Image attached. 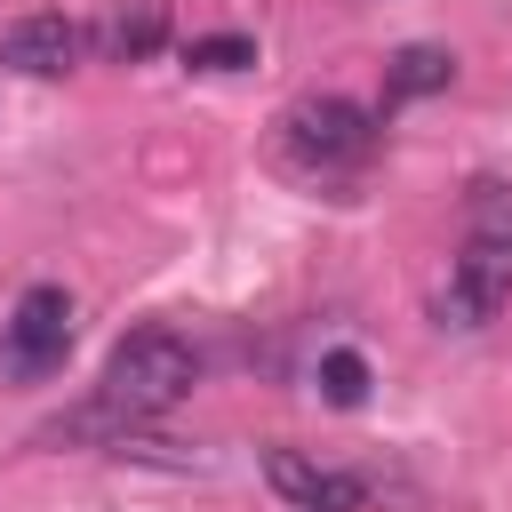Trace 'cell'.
I'll return each instance as SVG.
<instances>
[{
	"label": "cell",
	"instance_id": "cell-6",
	"mask_svg": "<svg viewBox=\"0 0 512 512\" xmlns=\"http://www.w3.org/2000/svg\"><path fill=\"white\" fill-rule=\"evenodd\" d=\"M72 56H80V24H72V16H56V8L16 16V24H8V40H0V64H8V72H24V80H56V72H72Z\"/></svg>",
	"mask_w": 512,
	"mask_h": 512
},
{
	"label": "cell",
	"instance_id": "cell-7",
	"mask_svg": "<svg viewBox=\"0 0 512 512\" xmlns=\"http://www.w3.org/2000/svg\"><path fill=\"white\" fill-rule=\"evenodd\" d=\"M456 80V56L448 48H432V40H416V48H400L392 64H384V104H416V96H440Z\"/></svg>",
	"mask_w": 512,
	"mask_h": 512
},
{
	"label": "cell",
	"instance_id": "cell-4",
	"mask_svg": "<svg viewBox=\"0 0 512 512\" xmlns=\"http://www.w3.org/2000/svg\"><path fill=\"white\" fill-rule=\"evenodd\" d=\"M504 304H512V248H496V240H464V256L448 264V288L432 296L440 328H480V320H496Z\"/></svg>",
	"mask_w": 512,
	"mask_h": 512
},
{
	"label": "cell",
	"instance_id": "cell-2",
	"mask_svg": "<svg viewBox=\"0 0 512 512\" xmlns=\"http://www.w3.org/2000/svg\"><path fill=\"white\" fill-rule=\"evenodd\" d=\"M280 144H288L296 168H320L328 176V168H360L376 152V120L352 96H296L280 112Z\"/></svg>",
	"mask_w": 512,
	"mask_h": 512
},
{
	"label": "cell",
	"instance_id": "cell-11",
	"mask_svg": "<svg viewBox=\"0 0 512 512\" xmlns=\"http://www.w3.org/2000/svg\"><path fill=\"white\" fill-rule=\"evenodd\" d=\"M184 64L192 72H240V64H256V40L248 32H208V40L184 48Z\"/></svg>",
	"mask_w": 512,
	"mask_h": 512
},
{
	"label": "cell",
	"instance_id": "cell-1",
	"mask_svg": "<svg viewBox=\"0 0 512 512\" xmlns=\"http://www.w3.org/2000/svg\"><path fill=\"white\" fill-rule=\"evenodd\" d=\"M192 384H200L192 344H184L176 328H136V336L112 344V360H104V392H96V400H104L112 416L144 424V416H168Z\"/></svg>",
	"mask_w": 512,
	"mask_h": 512
},
{
	"label": "cell",
	"instance_id": "cell-3",
	"mask_svg": "<svg viewBox=\"0 0 512 512\" xmlns=\"http://www.w3.org/2000/svg\"><path fill=\"white\" fill-rule=\"evenodd\" d=\"M72 352V296L64 288H24L16 312H8V336H0V368L8 376H48L64 368Z\"/></svg>",
	"mask_w": 512,
	"mask_h": 512
},
{
	"label": "cell",
	"instance_id": "cell-9",
	"mask_svg": "<svg viewBox=\"0 0 512 512\" xmlns=\"http://www.w3.org/2000/svg\"><path fill=\"white\" fill-rule=\"evenodd\" d=\"M464 240H496V248H512V184H496V176H480L472 192H464Z\"/></svg>",
	"mask_w": 512,
	"mask_h": 512
},
{
	"label": "cell",
	"instance_id": "cell-10",
	"mask_svg": "<svg viewBox=\"0 0 512 512\" xmlns=\"http://www.w3.org/2000/svg\"><path fill=\"white\" fill-rule=\"evenodd\" d=\"M320 400H328V408H360V400H368V360H360L352 344L320 352Z\"/></svg>",
	"mask_w": 512,
	"mask_h": 512
},
{
	"label": "cell",
	"instance_id": "cell-5",
	"mask_svg": "<svg viewBox=\"0 0 512 512\" xmlns=\"http://www.w3.org/2000/svg\"><path fill=\"white\" fill-rule=\"evenodd\" d=\"M264 480H272L296 512H360V504H368V480L328 472V464H312V456H296V448H264Z\"/></svg>",
	"mask_w": 512,
	"mask_h": 512
},
{
	"label": "cell",
	"instance_id": "cell-8",
	"mask_svg": "<svg viewBox=\"0 0 512 512\" xmlns=\"http://www.w3.org/2000/svg\"><path fill=\"white\" fill-rule=\"evenodd\" d=\"M168 40V16H160V0H136V8H112L104 24H96V48L112 56V64H136V56H152Z\"/></svg>",
	"mask_w": 512,
	"mask_h": 512
}]
</instances>
